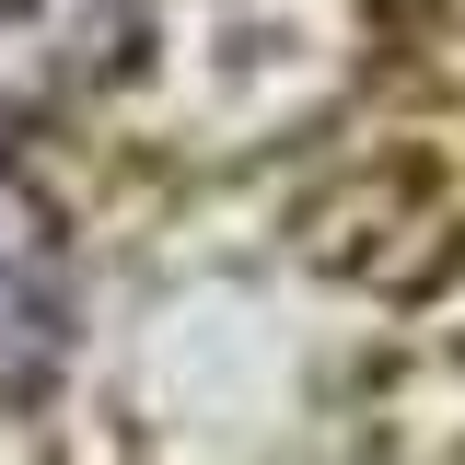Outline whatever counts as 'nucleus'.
I'll return each mask as SVG.
<instances>
[{
	"label": "nucleus",
	"mask_w": 465,
	"mask_h": 465,
	"mask_svg": "<svg viewBox=\"0 0 465 465\" xmlns=\"http://www.w3.org/2000/svg\"><path fill=\"white\" fill-rule=\"evenodd\" d=\"M58 349V232L0 174V372H35Z\"/></svg>",
	"instance_id": "obj_1"
}]
</instances>
